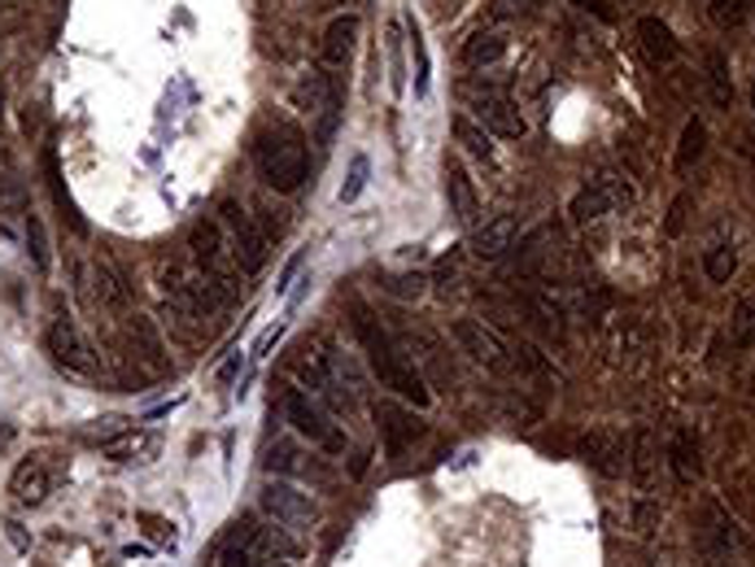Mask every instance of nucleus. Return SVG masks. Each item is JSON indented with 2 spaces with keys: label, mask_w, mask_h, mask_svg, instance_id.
Returning <instances> with one entry per match:
<instances>
[{
  "label": "nucleus",
  "mask_w": 755,
  "mask_h": 567,
  "mask_svg": "<svg viewBox=\"0 0 755 567\" xmlns=\"http://www.w3.org/2000/svg\"><path fill=\"white\" fill-rule=\"evenodd\" d=\"M354 332H358V341H363V350H367L371 371L380 375V384H385V389H394L398 398H407L411 406L424 411V406L432 402V393H428V384H424L419 367H415L411 358L394 346V337L380 328V319H376L367 306H354Z\"/></svg>",
  "instance_id": "f257e3e1"
},
{
  "label": "nucleus",
  "mask_w": 755,
  "mask_h": 567,
  "mask_svg": "<svg viewBox=\"0 0 755 567\" xmlns=\"http://www.w3.org/2000/svg\"><path fill=\"white\" fill-rule=\"evenodd\" d=\"M288 555H297V546L284 537V528L263 524L254 515L236 519L218 542V567H267Z\"/></svg>",
  "instance_id": "f03ea898"
},
{
  "label": "nucleus",
  "mask_w": 755,
  "mask_h": 567,
  "mask_svg": "<svg viewBox=\"0 0 755 567\" xmlns=\"http://www.w3.org/2000/svg\"><path fill=\"white\" fill-rule=\"evenodd\" d=\"M258 171L275 193H297L310 175V153L293 127H275L258 141Z\"/></svg>",
  "instance_id": "7ed1b4c3"
},
{
  "label": "nucleus",
  "mask_w": 755,
  "mask_h": 567,
  "mask_svg": "<svg viewBox=\"0 0 755 567\" xmlns=\"http://www.w3.org/2000/svg\"><path fill=\"white\" fill-rule=\"evenodd\" d=\"M218 227L227 236V249H232L241 276L263 271V262H267V231L254 223V214H245L241 202H223L218 206Z\"/></svg>",
  "instance_id": "20e7f679"
},
{
  "label": "nucleus",
  "mask_w": 755,
  "mask_h": 567,
  "mask_svg": "<svg viewBox=\"0 0 755 567\" xmlns=\"http://www.w3.org/2000/svg\"><path fill=\"white\" fill-rule=\"evenodd\" d=\"M284 420L297 427V436H306L310 445H319L328 454H345V432L328 420V411L306 389H284Z\"/></svg>",
  "instance_id": "39448f33"
},
{
  "label": "nucleus",
  "mask_w": 755,
  "mask_h": 567,
  "mask_svg": "<svg viewBox=\"0 0 755 567\" xmlns=\"http://www.w3.org/2000/svg\"><path fill=\"white\" fill-rule=\"evenodd\" d=\"M258 502H263V511L272 515L275 528H284V533H310V528L319 524L315 497L306 494V489H297V485H288V481H267Z\"/></svg>",
  "instance_id": "423d86ee"
},
{
  "label": "nucleus",
  "mask_w": 755,
  "mask_h": 567,
  "mask_svg": "<svg viewBox=\"0 0 755 567\" xmlns=\"http://www.w3.org/2000/svg\"><path fill=\"white\" fill-rule=\"evenodd\" d=\"M703 542H707V555H712L716 567H747V559H752V546H747L743 528L716 502L703 506Z\"/></svg>",
  "instance_id": "0eeeda50"
},
{
  "label": "nucleus",
  "mask_w": 755,
  "mask_h": 567,
  "mask_svg": "<svg viewBox=\"0 0 755 567\" xmlns=\"http://www.w3.org/2000/svg\"><path fill=\"white\" fill-rule=\"evenodd\" d=\"M472 118L481 123L489 136H502V141H524L529 136V123H524V114L516 110V101H507L502 92H477V101H472Z\"/></svg>",
  "instance_id": "6e6552de"
},
{
  "label": "nucleus",
  "mask_w": 755,
  "mask_h": 567,
  "mask_svg": "<svg viewBox=\"0 0 755 567\" xmlns=\"http://www.w3.org/2000/svg\"><path fill=\"white\" fill-rule=\"evenodd\" d=\"M455 341H459V350L472 362H481L489 371H507V346H502V337L484 319H459L455 323Z\"/></svg>",
  "instance_id": "1a4fd4ad"
},
{
  "label": "nucleus",
  "mask_w": 755,
  "mask_h": 567,
  "mask_svg": "<svg viewBox=\"0 0 755 567\" xmlns=\"http://www.w3.org/2000/svg\"><path fill=\"white\" fill-rule=\"evenodd\" d=\"M516 236H520V218L516 214H493V218H484L481 227H472V254L484 258V262H493V258H502V254H511L516 249Z\"/></svg>",
  "instance_id": "9d476101"
},
{
  "label": "nucleus",
  "mask_w": 755,
  "mask_h": 567,
  "mask_svg": "<svg viewBox=\"0 0 755 567\" xmlns=\"http://www.w3.org/2000/svg\"><path fill=\"white\" fill-rule=\"evenodd\" d=\"M581 458H585L590 467H599L603 476H624V467H629V450H624V441H620L616 432H590V436H581Z\"/></svg>",
  "instance_id": "9b49d317"
},
{
  "label": "nucleus",
  "mask_w": 755,
  "mask_h": 567,
  "mask_svg": "<svg viewBox=\"0 0 755 567\" xmlns=\"http://www.w3.org/2000/svg\"><path fill=\"white\" fill-rule=\"evenodd\" d=\"M637 44H642V53H646L655 66H669V62L682 58V44H677L673 27H669L664 18H655V13H646V18L637 22Z\"/></svg>",
  "instance_id": "f8f14e48"
},
{
  "label": "nucleus",
  "mask_w": 755,
  "mask_h": 567,
  "mask_svg": "<svg viewBox=\"0 0 755 567\" xmlns=\"http://www.w3.org/2000/svg\"><path fill=\"white\" fill-rule=\"evenodd\" d=\"M49 354L58 358L67 371H92V350L83 346V337H79V328H74L70 319H53V328H49Z\"/></svg>",
  "instance_id": "ddd939ff"
},
{
  "label": "nucleus",
  "mask_w": 755,
  "mask_h": 567,
  "mask_svg": "<svg viewBox=\"0 0 755 567\" xmlns=\"http://www.w3.org/2000/svg\"><path fill=\"white\" fill-rule=\"evenodd\" d=\"M446 197H450V210H455L459 223H477V214H481V197H477L472 175H468L459 162H446Z\"/></svg>",
  "instance_id": "4468645a"
},
{
  "label": "nucleus",
  "mask_w": 755,
  "mask_h": 567,
  "mask_svg": "<svg viewBox=\"0 0 755 567\" xmlns=\"http://www.w3.org/2000/svg\"><path fill=\"white\" fill-rule=\"evenodd\" d=\"M376 420H380V432H385V450H389V458H398L411 441H419L424 436V427L415 424V415H407V411H398V406H376Z\"/></svg>",
  "instance_id": "2eb2a0df"
},
{
  "label": "nucleus",
  "mask_w": 755,
  "mask_h": 567,
  "mask_svg": "<svg viewBox=\"0 0 755 567\" xmlns=\"http://www.w3.org/2000/svg\"><path fill=\"white\" fill-rule=\"evenodd\" d=\"M267 467L279 476H302V481H324V467L315 463V454H302L293 441H275L267 450Z\"/></svg>",
  "instance_id": "dca6fc26"
},
{
  "label": "nucleus",
  "mask_w": 755,
  "mask_h": 567,
  "mask_svg": "<svg viewBox=\"0 0 755 567\" xmlns=\"http://www.w3.org/2000/svg\"><path fill=\"white\" fill-rule=\"evenodd\" d=\"M354 35H358V18L354 13H341V18L328 22V31H324V66L341 71L345 62H349V53H354Z\"/></svg>",
  "instance_id": "f3484780"
},
{
  "label": "nucleus",
  "mask_w": 755,
  "mask_h": 567,
  "mask_svg": "<svg viewBox=\"0 0 755 567\" xmlns=\"http://www.w3.org/2000/svg\"><path fill=\"white\" fill-rule=\"evenodd\" d=\"M9 494L18 497V502H27V506L44 502V494H49V467H44V458L18 463V472H13V481H9Z\"/></svg>",
  "instance_id": "a211bd4d"
},
{
  "label": "nucleus",
  "mask_w": 755,
  "mask_h": 567,
  "mask_svg": "<svg viewBox=\"0 0 755 567\" xmlns=\"http://www.w3.org/2000/svg\"><path fill=\"white\" fill-rule=\"evenodd\" d=\"M703 83H707V96L721 105V110H730L734 105V74H730V58L721 53V49H707L703 53Z\"/></svg>",
  "instance_id": "6ab92c4d"
},
{
  "label": "nucleus",
  "mask_w": 755,
  "mask_h": 567,
  "mask_svg": "<svg viewBox=\"0 0 755 567\" xmlns=\"http://www.w3.org/2000/svg\"><path fill=\"white\" fill-rule=\"evenodd\" d=\"M669 458H673V476L682 485H694L703 476V458H698V436L694 432H677L673 445H669Z\"/></svg>",
  "instance_id": "aec40b11"
},
{
  "label": "nucleus",
  "mask_w": 755,
  "mask_h": 567,
  "mask_svg": "<svg viewBox=\"0 0 755 567\" xmlns=\"http://www.w3.org/2000/svg\"><path fill=\"white\" fill-rule=\"evenodd\" d=\"M616 206H612V197L599 188V184H585L577 197H572V206H568V214H572V223L577 227H585V223H599L603 214H612Z\"/></svg>",
  "instance_id": "412c9836"
},
{
  "label": "nucleus",
  "mask_w": 755,
  "mask_h": 567,
  "mask_svg": "<svg viewBox=\"0 0 755 567\" xmlns=\"http://www.w3.org/2000/svg\"><path fill=\"white\" fill-rule=\"evenodd\" d=\"M455 141L463 144V148H468L477 162H484V166L493 162V136L484 132L472 114H459V118H455Z\"/></svg>",
  "instance_id": "4be33fe9"
},
{
  "label": "nucleus",
  "mask_w": 755,
  "mask_h": 567,
  "mask_svg": "<svg viewBox=\"0 0 755 567\" xmlns=\"http://www.w3.org/2000/svg\"><path fill=\"white\" fill-rule=\"evenodd\" d=\"M507 53V40L498 35V31H477L468 44H463V66H493L498 58Z\"/></svg>",
  "instance_id": "5701e85b"
},
{
  "label": "nucleus",
  "mask_w": 755,
  "mask_h": 567,
  "mask_svg": "<svg viewBox=\"0 0 755 567\" xmlns=\"http://www.w3.org/2000/svg\"><path fill=\"white\" fill-rule=\"evenodd\" d=\"M730 346L734 350H755V301L738 297L734 315H730Z\"/></svg>",
  "instance_id": "b1692460"
},
{
  "label": "nucleus",
  "mask_w": 755,
  "mask_h": 567,
  "mask_svg": "<svg viewBox=\"0 0 755 567\" xmlns=\"http://www.w3.org/2000/svg\"><path fill=\"white\" fill-rule=\"evenodd\" d=\"M703 271H707L712 284H730V276L738 271V249H734V240H716V245L707 249V258H703Z\"/></svg>",
  "instance_id": "393cba45"
},
{
  "label": "nucleus",
  "mask_w": 755,
  "mask_h": 567,
  "mask_svg": "<svg viewBox=\"0 0 755 567\" xmlns=\"http://www.w3.org/2000/svg\"><path fill=\"white\" fill-rule=\"evenodd\" d=\"M44 171H49V188H53V197H58V210H62V218H70V227L74 231H83V218H79V210H74V202H70L67 184H62V171H58V148L49 144L44 148Z\"/></svg>",
  "instance_id": "a878e982"
},
{
  "label": "nucleus",
  "mask_w": 755,
  "mask_h": 567,
  "mask_svg": "<svg viewBox=\"0 0 755 567\" xmlns=\"http://www.w3.org/2000/svg\"><path fill=\"white\" fill-rule=\"evenodd\" d=\"M703 144H707V127H703V118H690L686 127H682V141H677V157H673V166H677V171H690V166L703 157Z\"/></svg>",
  "instance_id": "bb28decb"
},
{
  "label": "nucleus",
  "mask_w": 755,
  "mask_h": 567,
  "mask_svg": "<svg viewBox=\"0 0 755 567\" xmlns=\"http://www.w3.org/2000/svg\"><path fill=\"white\" fill-rule=\"evenodd\" d=\"M590 184H599L608 197H612V206H633V184H629V175H620V171H612V166H603V171H594V179Z\"/></svg>",
  "instance_id": "cd10ccee"
},
{
  "label": "nucleus",
  "mask_w": 755,
  "mask_h": 567,
  "mask_svg": "<svg viewBox=\"0 0 755 567\" xmlns=\"http://www.w3.org/2000/svg\"><path fill=\"white\" fill-rule=\"evenodd\" d=\"M707 13H712V22H716L721 31H734V27H743V22H747L752 0H712V4H707Z\"/></svg>",
  "instance_id": "c85d7f7f"
},
{
  "label": "nucleus",
  "mask_w": 755,
  "mask_h": 567,
  "mask_svg": "<svg viewBox=\"0 0 755 567\" xmlns=\"http://www.w3.org/2000/svg\"><path fill=\"white\" fill-rule=\"evenodd\" d=\"M105 450H110V458H119V463H144L140 454H153V450H157V436L136 432V436H123V441H114V445H105Z\"/></svg>",
  "instance_id": "c756f323"
},
{
  "label": "nucleus",
  "mask_w": 755,
  "mask_h": 567,
  "mask_svg": "<svg viewBox=\"0 0 755 567\" xmlns=\"http://www.w3.org/2000/svg\"><path fill=\"white\" fill-rule=\"evenodd\" d=\"M22 227H27V245H31V262L40 267V271H49V236H44V223H40V214H22Z\"/></svg>",
  "instance_id": "7c9ffc66"
},
{
  "label": "nucleus",
  "mask_w": 755,
  "mask_h": 567,
  "mask_svg": "<svg viewBox=\"0 0 755 567\" xmlns=\"http://www.w3.org/2000/svg\"><path fill=\"white\" fill-rule=\"evenodd\" d=\"M407 35H411V58H415V92H428V49H424V31L415 22V13H407Z\"/></svg>",
  "instance_id": "2f4dec72"
},
{
  "label": "nucleus",
  "mask_w": 755,
  "mask_h": 567,
  "mask_svg": "<svg viewBox=\"0 0 755 567\" xmlns=\"http://www.w3.org/2000/svg\"><path fill=\"white\" fill-rule=\"evenodd\" d=\"M651 463H655V458H651V432L642 427V432L633 436V463H629V467H633V476H637L642 485L651 481Z\"/></svg>",
  "instance_id": "473e14b6"
},
{
  "label": "nucleus",
  "mask_w": 755,
  "mask_h": 567,
  "mask_svg": "<svg viewBox=\"0 0 755 567\" xmlns=\"http://www.w3.org/2000/svg\"><path fill=\"white\" fill-rule=\"evenodd\" d=\"M363 188H367V157L358 153V157L349 162V179H345L341 193H337V197H341V206H349V202H358V193H363Z\"/></svg>",
  "instance_id": "72a5a7b5"
},
{
  "label": "nucleus",
  "mask_w": 755,
  "mask_h": 567,
  "mask_svg": "<svg viewBox=\"0 0 755 567\" xmlns=\"http://www.w3.org/2000/svg\"><path fill=\"white\" fill-rule=\"evenodd\" d=\"M140 524H144V533H149L157 546H175V524H171V519H162V515H153V511H140Z\"/></svg>",
  "instance_id": "f704fd0d"
},
{
  "label": "nucleus",
  "mask_w": 755,
  "mask_h": 567,
  "mask_svg": "<svg viewBox=\"0 0 755 567\" xmlns=\"http://www.w3.org/2000/svg\"><path fill=\"white\" fill-rule=\"evenodd\" d=\"M0 214H27V202H22V188L4 175L0 179Z\"/></svg>",
  "instance_id": "c9c22d12"
},
{
  "label": "nucleus",
  "mask_w": 755,
  "mask_h": 567,
  "mask_svg": "<svg viewBox=\"0 0 755 567\" xmlns=\"http://www.w3.org/2000/svg\"><path fill=\"white\" fill-rule=\"evenodd\" d=\"M686 210H690V197H677V202H673V210H669V223H664V231H669V236H682V227H686Z\"/></svg>",
  "instance_id": "e433bc0d"
},
{
  "label": "nucleus",
  "mask_w": 755,
  "mask_h": 567,
  "mask_svg": "<svg viewBox=\"0 0 755 567\" xmlns=\"http://www.w3.org/2000/svg\"><path fill=\"white\" fill-rule=\"evenodd\" d=\"M529 13V0H493V18H520Z\"/></svg>",
  "instance_id": "4c0bfd02"
},
{
  "label": "nucleus",
  "mask_w": 755,
  "mask_h": 567,
  "mask_svg": "<svg viewBox=\"0 0 755 567\" xmlns=\"http://www.w3.org/2000/svg\"><path fill=\"white\" fill-rule=\"evenodd\" d=\"M279 337H284V323H275V328H267V332H263V341L254 346V354L263 358V354H267V350L275 346V341H279Z\"/></svg>",
  "instance_id": "58836bf2"
},
{
  "label": "nucleus",
  "mask_w": 755,
  "mask_h": 567,
  "mask_svg": "<svg viewBox=\"0 0 755 567\" xmlns=\"http://www.w3.org/2000/svg\"><path fill=\"white\" fill-rule=\"evenodd\" d=\"M581 9H590L594 18H603V22H612V9H608V0H577Z\"/></svg>",
  "instance_id": "ea45409f"
},
{
  "label": "nucleus",
  "mask_w": 755,
  "mask_h": 567,
  "mask_svg": "<svg viewBox=\"0 0 755 567\" xmlns=\"http://www.w3.org/2000/svg\"><path fill=\"white\" fill-rule=\"evenodd\" d=\"M0 118H4V92H0Z\"/></svg>",
  "instance_id": "a19ab883"
},
{
  "label": "nucleus",
  "mask_w": 755,
  "mask_h": 567,
  "mask_svg": "<svg viewBox=\"0 0 755 567\" xmlns=\"http://www.w3.org/2000/svg\"><path fill=\"white\" fill-rule=\"evenodd\" d=\"M267 567H288V564H284V559H275V564H267Z\"/></svg>",
  "instance_id": "79ce46f5"
},
{
  "label": "nucleus",
  "mask_w": 755,
  "mask_h": 567,
  "mask_svg": "<svg viewBox=\"0 0 755 567\" xmlns=\"http://www.w3.org/2000/svg\"><path fill=\"white\" fill-rule=\"evenodd\" d=\"M752 110H755V83H752Z\"/></svg>",
  "instance_id": "37998d69"
},
{
  "label": "nucleus",
  "mask_w": 755,
  "mask_h": 567,
  "mask_svg": "<svg viewBox=\"0 0 755 567\" xmlns=\"http://www.w3.org/2000/svg\"><path fill=\"white\" fill-rule=\"evenodd\" d=\"M0 441H4V427H0Z\"/></svg>",
  "instance_id": "c03bdc74"
}]
</instances>
